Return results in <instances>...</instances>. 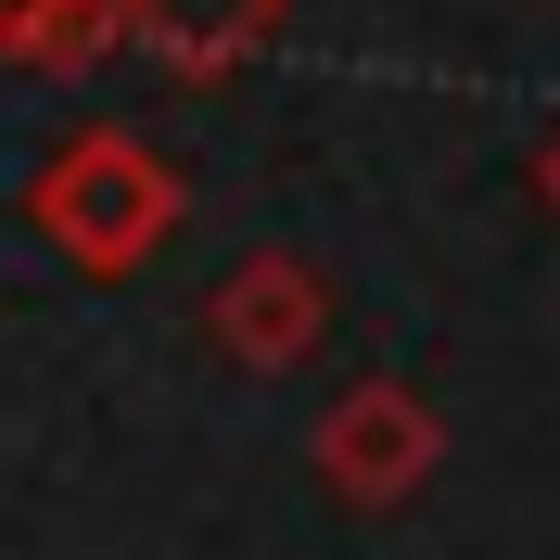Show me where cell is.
Instances as JSON below:
<instances>
[{
  "mask_svg": "<svg viewBox=\"0 0 560 560\" xmlns=\"http://www.w3.org/2000/svg\"><path fill=\"white\" fill-rule=\"evenodd\" d=\"M280 13H293V0H280Z\"/></svg>",
  "mask_w": 560,
  "mask_h": 560,
  "instance_id": "cell-7",
  "label": "cell"
},
{
  "mask_svg": "<svg viewBox=\"0 0 560 560\" xmlns=\"http://www.w3.org/2000/svg\"><path fill=\"white\" fill-rule=\"evenodd\" d=\"M115 26H128V51L153 77H178V90H230V77L280 38V0H115Z\"/></svg>",
  "mask_w": 560,
  "mask_h": 560,
  "instance_id": "cell-4",
  "label": "cell"
},
{
  "mask_svg": "<svg viewBox=\"0 0 560 560\" xmlns=\"http://www.w3.org/2000/svg\"><path fill=\"white\" fill-rule=\"evenodd\" d=\"M535 205H548V217H560V128H548V140H535Z\"/></svg>",
  "mask_w": 560,
  "mask_h": 560,
  "instance_id": "cell-6",
  "label": "cell"
},
{
  "mask_svg": "<svg viewBox=\"0 0 560 560\" xmlns=\"http://www.w3.org/2000/svg\"><path fill=\"white\" fill-rule=\"evenodd\" d=\"M128 51L115 0H0V65L13 77H103Z\"/></svg>",
  "mask_w": 560,
  "mask_h": 560,
  "instance_id": "cell-5",
  "label": "cell"
},
{
  "mask_svg": "<svg viewBox=\"0 0 560 560\" xmlns=\"http://www.w3.org/2000/svg\"><path fill=\"white\" fill-rule=\"evenodd\" d=\"M26 217H38V243L65 255L77 280H140L178 243L191 178H178L140 128H77V140H51V166L26 178Z\"/></svg>",
  "mask_w": 560,
  "mask_h": 560,
  "instance_id": "cell-1",
  "label": "cell"
},
{
  "mask_svg": "<svg viewBox=\"0 0 560 560\" xmlns=\"http://www.w3.org/2000/svg\"><path fill=\"white\" fill-rule=\"evenodd\" d=\"M306 471H318L331 510L383 523V510L433 497V471H446V408H433L420 383H395V370H370V383H345L306 420Z\"/></svg>",
  "mask_w": 560,
  "mask_h": 560,
  "instance_id": "cell-2",
  "label": "cell"
},
{
  "mask_svg": "<svg viewBox=\"0 0 560 560\" xmlns=\"http://www.w3.org/2000/svg\"><path fill=\"white\" fill-rule=\"evenodd\" d=\"M205 345L243 370V383H293L318 345H331V268L293 243H255L243 268L205 293Z\"/></svg>",
  "mask_w": 560,
  "mask_h": 560,
  "instance_id": "cell-3",
  "label": "cell"
}]
</instances>
